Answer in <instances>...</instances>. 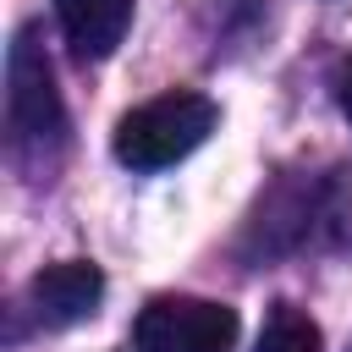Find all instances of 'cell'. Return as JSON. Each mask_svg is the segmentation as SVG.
Returning a JSON list of instances; mask_svg holds the SVG:
<instances>
[{
  "label": "cell",
  "mask_w": 352,
  "mask_h": 352,
  "mask_svg": "<svg viewBox=\"0 0 352 352\" xmlns=\"http://www.w3.org/2000/svg\"><path fill=\"white\" fill-rule=\"evenodd\" d=\"M336 104H341V116L352 121V60H341V72H336Z\"/></svg>",
  "instance_id": "obj_7"
},
{
  "label": "cell",
  "mask_w": 352,
  "mask_h": 352,
  "mask_svg": "<svg viewBox=\"0 0 352 352\" xmlns=\"http://www.w3.org/2000/svg\"><path fill=\"white\" fill-rule=\"evenodd\" d=\"M6 121H11V154L28 170H44L66 148V110H60L50 55L33 28H22L6 55Z\"/></svg>",
  "instance_id": "obj_1"
},
{
  "label": "cell",
  "mask_w": 352,
  "mask_h": 352,
  "mask_svg": "<svg viewBox=\"0 0 352 352\" xmlns=\"http://www.w3.org/2000/svg\"><path fill=\"white\" fill-rule=\"evenodd\" d=\"M253 352H324V336L297 302H275L258 341H253Z\"/></svg>",
  "instance_id": "obj_6"
},
{
  "label": "cell",
  "mask_w": 352,
  "mask_h": 352,
  "mask_svg": "<svg viewBox=\"0 0 352 352\" xmlns=\"http://www.w3.org/2000/svg\"><path fill=\"white\" fill-rule=\"evenodd\" d=\"M220 110L209 94H192V88H176V94H160L138 110H126L116 121V160L126 170H165L176 160H187L209 132H214Z\"/></svg>",
  "instance_id": "obj_2"
},
{
  "label": "cell",
  "mask_w": 352,
  "mask_h": 352,
  "mask_svg": "<svg viewBox=\"0 0 352 352\" xmlns=\"http://www.w3.org/2000/svg\"><path fill=\"white\" fill-rule=\"evenodd\" d=\"M138 352H231L236 308L209 297H154L132 324Z\"/></svg>",
  "instance_id": "obj_3"
},
{
  "label": "cell",
  "mask_w": 352,
  "mask_h": 352,
  "mask_svg": "<svg viewBox=\"0 0 352 352\" xmlns=\"http://www.w3.org/2000/svg\"><path fill=\"white\" fill-rule=\"evenodd\" d=\"M99 297H104V275L88 258H60V264H50L28 280V308L44 330H66V324L94 319Z\"/></svg>",
  "instance_id": "obj_4"
},
{
  "label": "cell",
  "mask_w": 352,
  "mask_h": 352,
  "mask_svg": "<svg viewBox=\"0 0 352 352\" xmlns=\"http://www.w3.org/2000/svg\"><path fill=\"white\" fill-rule=\"evenodd\" d=\"M55 16L82 60H104L132 28V0H55Z\"/></svg>",
  "instance_id": "obj_5"
}]
</instances>
